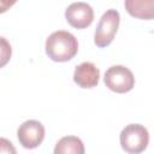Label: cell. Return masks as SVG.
Listing matches in <instances>:
<instances>
[{"mask_svg": "<svg viewBox=\"0 0 154 154\" xmlns=\"http://www.w3.org/2000/svg\"><path fill=\"white\" fill-rule=\"evenodd\" d=\"M100 70L90 61H84L76 66L73 72V82L84 89L94 88L99 84Z\"/></svg>", "mask_w": 154, "mask_h": 154, "instance_id": "obj_7", "label": "cell"}, {"mask_svg": "<svg viewBox=\"0 0 154 154\" xmlns=\"http://www.w3.org/2000/svg\"><path fill=\"white\" fill-rule=\"evenodd\" d=\"M84 150V144L77 136L61 137L54 147V154H83Z\"/></svg>", "mask_w": 154, "mask_h": 154, "instance_id": "obj_9", "label": "cell"}, {"mask_svg": "<svg viewBox=\"0 0 154 154\" xmlns=\"http://www.w3.org/2000/svg\"><path fill=\"white\" fill-rule=\"evenodd\" d=\"M120 23V16L117 10H107L100 18L95 32H94V43L100 47H107L114 38Z\"/></svg>", "mask_w": 154, "mask_h": 154, "instance_id": "obj_3", "label": "cell"}, {"mask_svg": "<svg viewBox=\"0 0 154 154\" xmlns=\"http://www.w3.org/2000/svg\"><path fill=\"white\" fill-rule=\"evenodd\" d=\"M119 141L122 148L126 153L138 154L147 148L149 142V132L141 124H129L122 130Z\"/></svg>", "mask_w": 154, "mask_h": 154, "instance_id": "obj_2", "label": "cell"}, {"mask_svg": "<svg viewBox=\"0 0 154 154\" xmlns=\"http://www.w3.org/2000/svg\"><path fill=\"white\" fill-rule=\"evenodd\" d=\"M17 138L22 147L26 149L37 148L45 138V126L35 119L25 120L17 130Z\"/></svg>", "mask_w": 154, "mask_h": 154, "instance_id": "obj_5", "label": "cell"}, {"mask_svg": "<svg viewBox=\"0 0 154 154\" xmlns=\"http://www.w3.org/2000/svg\"><path fill=\"white\" fill-rule=\"evenodd\" d=\"M1 153H8V154H16L17 153L12 142L5 137H0V154Z\"/></svg>", "mask_w": 154, "mask_h": 154, "instance_id": "obj_11", "label": "cell"}, {"mask_svg": "<svg viewBox=\"0 0 154 154\" xmlns=\"http://www.w3.org/2000/svg\"><path fill=\"white\" fill-rule=\"evenodd\" d=\"M126 12L138 19H153L154 17V0H125Z\"/></svg>", "mask_w": 154, "mask_h": 154, "instance_id": "obj_8", "label": "cell"}, {"mask_svg": "<svg viewBox=\"0 0 154 154\" xmlns=\"http://www.w3.org/2000/svg\"><path fill=\"white\" fill-rule=\"evenodd\" d=\"M16 2H17V0H0V13H5Z\"/></svg>", "mask_w": 154, "mask_h": 154, "instance_id": "obj_12", "label": "cell"}, {"mask_svg": "<svg viewBox=\"0 0 154 154\" xmlns=\"http://www.w3.org/2000/svg\"><path fill=\"white\" fill-rule=\"evenodd\" d=\"M67 23L76 29H85L94 20V10L87 2H72L65 10Z\"/></svg>", "mask_w": 154, "mask_h": 154, "instance_id": "obj_6", "label": "cell"}, {"mask_svg": "<svg viewBox=\"0 0 154 154\" xmlns=\"http://www.w3.org/2000/svg\"><path fill=\"white\" fill-rule=\"evenodd\" d=\"M12 57V48H11V45L10 42L0 36V69L4 67L11 59Z\"/></svg>", "mask_w": 154, "mask_h": 154, "instance_id": "obj_10", "label": "cell"}, {"mask_svg": "<svg viewBox=\"0 0 154 154\" xmlns=\"http://www.w3.org/2000/svg\"><path fill=\"white\" fill-rule=\"evenodd\" d=\"M105 85L118 94H124L130 91L135 87L134 73L123 65H113L108 67L103 77Z\"/></svg>", "mask_w": 154, "mask_h": 154, "instance_id": "obj_4", "label": "cell"}, {"mask_svg": "<svg viewBox=\"0 0 154 154\" xmlns=\"http://www.w3.org/2000/svg\"><path fill=\"white\" fill-rule=\"evenodd\" d=\"M46 54L57 63L71 60L78 52V41L69 31L58 30L52 32L46 40Z\"/></svg>", "mask_w": 154, "mask_h": 154, "instance_id": "obj_1", "label": "cell"}]
</instances>
